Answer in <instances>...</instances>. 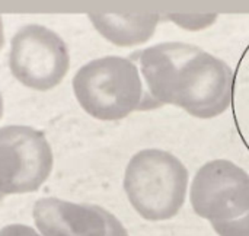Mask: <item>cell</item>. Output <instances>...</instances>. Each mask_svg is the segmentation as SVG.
Masks as SVG:
<instances>
[{
    "instance_id": "1",
    "label": "cell",
    "mask_w": 249,
    "mask_h": 236,
    "mask_svg": "<svg viewBox=\"0 0 249 236\" xmlns=\"http://www.w3.org/2000/svg\"><path fill=\"white\" fill-rule=\"evenodd\" d=\"M147 95L159 105H175L210 120L225 114L233 101L232 67L203 48L169 41L137 53Z\"/></svg>"
},
{
    "instance_id": "2",
    "label": "cell",
    "mask_w": 249,
    "mask_h": 236,
    "mask_svg": "<svg viewBox=\"0 0 249 236\" xmlns=\"http://www.w3.org/2000/svg\"><path fill=\"white\" fill-rule=\"evenodd\" d=\"M73 91L80 107L101 121H118L134 111L159 108L147 95L136 63L118 55L80 67L73 77Z\"/></svg>"
},
{
    "instance_id": "3",
    "label": "cell",
    "mask_w": 249,
    "mask_h": 236,
    "mask_svg": "<svg viewBox=\"0 0 249 236\" xmlns=\"http://www.w3.org/2000/svg\"><path fill=\"white\" fill-rule=\"evenodd\" d=\"M188 182L185 165L160 149L137 152L124 174V191L131 207L149 222L174 219L185 203Z\"/></svg>"
},
{
    "instance_id": "4",
    "label": "cell",
    "mask_w": 249,
    "mask_h": 236,
    "mask_svg": "<svg viewBox=\"0 0 249 236\" xmlns=\"http://www.w3.org/2000/svg\"><path fill=\"white\" fill-rule=\"evenodd\" d=\"M12 74L26 88L50 91L61 83L70 67L66 42L42 25H26L12 38Z\"/></svg>"
},
{
    "instance_id": "5",
    "label": "cell",
    "mask_w": 249,
    "mask_h": 236,
    "mask_svg": "<svg viewBox=\"0 0 249 236\" xmlns=\"http://www.w3.org/2000/svg\"><path fill=\"white\" fill-rule=\"evenodd\" d=\"M53 169V150L44 133L26 126L0 128V193L36 191Z\"/></svg>"
},
{
    "instance_id": "6",
    "label": "cell",
    "mask_w": 249,
    "mask_h": 236,
    "mask_svg": "<svg viewBox=\"0 0 249 236\" xmlns=\"http://www.w3.org/2000/svg\"><path fill=\"white\" fill-rule=\"evenodd\" d=\"M190 201L194 213L210 223L238 219L249 210V175L231 161H210L197 171Z\"/></svg>"
},
{
    "instance_id": "7",
    "label": "cell",
    "mask_w": 249,
    "mask_h": 236,
    "mask_svg": "<svg viewBox=\"0 0 249 236\" xmlns=\"http://www.w3.org/2000/svg\"><path fill=\"white\" fill-rule=\"evenodd\" d=\"M32 216L44 236H107L112 213L95 204L47 197L35 203Z\"/></svg>"
},
{
    "instance_id": "8",
    "label": "cell",
    "mask_w": 249,
    "mask_h": 236,
    "mask_svg": "<svg viewBox=\"0 0 249 236\" xmlns=\"http://www.w3.org/2000/svg\"><path fill=\"white\" fill-rule=\"evenodd\" d=\"M88 18L111 44L134 47L155 35L162 16L156 13H89Z\"/></svg>"
},
{
    "instance_id": "9",
    "label": "cell",
    "mask_w": 249,
    "mask_h": 236,
    "mask_svg": "<svg viewBox=\"0 0 249 236\" xmlns=\"http://www.w3.org/2000/svg\"><path fill=\"white\" fill-rule=\"evenodd\" d=\"M217 15L214 13H209V15H185V13H168L165 15V19L174 22L175 25H178L179 28L185 29V31H204L207 28H210L213 23H216L217 20Z\"/></svg>"
},
{
    "instance_id": "10",
    "label": "cell",
    "mask_w": 249,
    "mask_h": 236,
    "mask_svg": "<svg viewBox=\"0 0 249 236\" xmlns=\"http://www.w3.org/2000/svg\"><path fill=\"white\" fill-rule=\"evenodd\" d=\"M212 228L219 236H249V210L238 219L212 223Z\"/></svg>"
},
{
    "instance_id": "11",
    "label": "cell",
    "mask_w": 249,
    "mask_h": 236,
    "mask_svg": "<svg viewBox=\"0 0 249 236\" xmlns=\"http://www.w3.org/2000/svg\"><path fill=\"white\" fill-rule=\"evenodd\" d=\"M0 236H41L26 225H9L0 229Z\"/></svg>"
},
{
    "instance_id": "12",
    "label": "cell",
    "mask_w": 249,
    "mask_h": 236,
    "mask_svg": "<svg viewBox=\"0 0 249 236\" xmlns=\"http://www.w3.org/2000/svg\"><path fill=\"white\" fill-rule=\"evenodd\" d=\"M107 236H130L127 229L123 226V223L112 215L111 216V220H109V231H108V235Z\"/></svg>"
},
{
    "instance_id": "13",
    "label": "cell",
    "mask_w": 249,
    "mask_h": 236,
    "mask_svg": "<svg viewBox=\"0 0 249 236\" xmlns=\"http://www.w3.org/2000/svg\"><path fill=\"white\" fill-rule=\"evenodd\" d=\"M3 45H4V31H3V20L0 16V50L3 48Z\"/></svg>"
},
{
    "instance_id": "14",
    "label": "cell",
    "mask_w": 249,
    "mask_h": 236,
    "mask_svg": "<svg viewBox=\"0 0 249 236\" xmlns=\"http://www.w3.org/2000/svg\"><path fill=\"white\" fill-rule=\"evenodd\" d=\"M3 115V99H1V93H0V118Z\"/></svg>"
},
{
    "instance_id": "15",
    "label": "cell",
    "mask_w": 249,
    "mask_h": 236,
    "mask_svg": "<svg viewBox=\"0 0 249 236\" xmlns=\"http://www.w3.org/2000/svg\"><path fill=\"white\" fill-rule=\"evenodd\" d=\"M3 197H4V194H1V193H0V201L3 200Z\"/></svg>"
}]
</instances>
